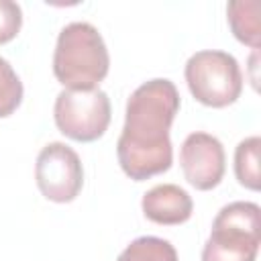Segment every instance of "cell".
Here are the masks:
<instances>
[{
	"instance_id": "cell-1",
	"label": "cell",
	"mask_w": 261,
	"mask_h": 261,
	"mask_svg": "<svg viewBox=\"0 0 261 261\" xmlns=\"http://www.w3.org/2000/svg\"><path fill=\"white\" fill-rule=\"evenodd\" d=\"M177 112L179 92L171 80H149L128 96L116 157L130 179L143 181L171 167L169 128Z\"/></svg>"
},
{
	"instance_id": "cell-2",
	"label": "cell",
	"mask_w": 261,
	"mask_h": 261,
	"mask_svg": "<svg viewBox=\"0 0 261 261\" xmlns=\"http://www.w3.org/2000/svg\"><path fill=\"white\" fill-rule=\"evenodd\" d=\"M108 69L110 55L94 24L82 20L61 29L53 53V73L65 90H94Z\"/></svg>"
},
{
	"instance_id": "cell-5",
	"label": "cell",
	"mask_w": 261,
	"mask_h": 261,
	"mask_svg": "<svg viewBox=\"0 0 261 261\" xmlns=\"http://www.w3.org/2000/svg\"><path fill=\"white\" fill-rule=\"evenodd\" d=\"M112 108L104 90H61L55 98L53 118L61 135L77 143L98 141L110 124Z\"/></svg>"
},
{
	"instance_id": "cell-3",
	"label": "cell",
	"mask_w": 261,
	"mask_h": 261,
	"mask_svg": "<svg viewBox=\"0 0 261 261\" xmlns=\"http://www.w3.org/2000/svg\"><path fill=\"white\" fill-rule=\"evenodd\" d=\"M261 243V208L230 202L220 208L202 249V261H255Z\"/></svg>"
},
{
	"instance_id": "cell-7",
	"label": "cell",
	"mask_w": 261,
	"mask_h": 261,
	"mask_svg": "<svg viewBox=\"0 0 261 261\" xmlns=\"http://www.w3.org/2000/svg\"><path fill=\"white\" fill-rule=\"evenodd\" d=\"M179 165L188 184L200 192L216 188L226 169L222 143L208 133H192L179 149Z\"/></svg>"
},
{
	"instance_id": "cell-13",
	"label": "cell",
	"mask_w": 261,
	"mask_h": 261,
	"mask_svg": "<svg viewBox=\"0 0 261 261\" xmlns=\"http://www.w3.org/2000/svg\"><path fill=\"white\" fill-rule=\"evenodd\" d=\"M22 27V10L12 0H0V45L10 43Z\"/></svg>"
},
{
	"instance_id": "cell-12",
	"label": "cell",
	"mask_w": 261,
	"mask_h": 261,
	"mask_svg": "<svg viewBox=\"0 0 261 261\" xmlns=\"http://www.w3.org/2000/svg\"><path fill=\"white\" fill-rule=\"evenodd\" d=\"M22 82L12 65L0 57V118L10 116L22 102Z\"/></svg>"
},
{
	"instance_id": "cell-11",
	"label": "cell",
	"mask_w": 261,
	"mask_h": 261,
	"mask_svg": "<svg viewBox=\"0 0 261 261\" xmlns=\"http://www.w3.org/2000/svg\"><path fill=\"white\" fill-rule=\"evenodd\" d=\"M116 261H177V251L165 239L139 237L118 255Z\"/></svg>"
},
{
	"instance_id": "cell-4",
	"label": "cell",
	"mask_w": 261,
	"mask_h": 261,
	"mask_svg": "<svg viewBox=\"0 0 261 261\" xmlns=\"http://www.w3.org/2000/svg\"><path fill=\"white\" fill-rule=\"evenodd\" d=\"M190 94L204 106L224 108L239 100L243 92V73L239 61L218 49L194 53L184 69Z\"/></svg>"
},
{
	"instance_id": "cell-10",
	"label": "cell",
	"mask_w": 261,
	"mask_h": 261,
	"mask_svg": "<svg viewBox=\"0 0 261 261\" xmlns=\"http://www.w3.org/2000/svg\"><path fill=\"white\" fill-rule=\"evenodd\" d=\"M259 151H261V139L257 135L243 139L234 149V175L243 188L253 192L259 190L261 186Z\"/></svg>"
},
{
	"instance_id": "cell-8",
	"label": "cell",
	"mask_w": 261,
	"mask_h": 261,
	"mask_svg": "<svg viewBox=\"0 0 261 261\" xmlns=\"http://www.w3.org/2000/svg\"><path fill=\"white\" fill-rule=\"evenodd\" d=\"M141 208L147 220L155 224L175 226L190 220L194 212L192 196L175 184H159L143 194Z\"/></svg>"
},
{
	"instance_id": "cell-6",
	"label": "cell",
	"mask_w": 261,
	"mask_h": 261,
	"mask_svg": "<svg viewBox=\"0 0 261 261\" xmlns=\"http://www.w3.org/2000/svg\"><path fill=\"white\" fill-rule=\"evenodd\" d=\"M35 181L47 200L55 204L73 202L84 186L80 155L69 145L59 141L45 145L37 155Z\"/></svg>"
},
{
	"instance_id": "cell-9",
	"label": "cell",
	"mask_w": 261,
	"mask_h": 261,
	"mask_svg": "<svg viewBox=\"0 0 261 261\" xmlns=\"http://www.w3.org/2000/svg\"><path fill=\"white\" fill-rule=\"evenodd\" d=\"M226 18L237 41L251 49L261 45V24H259V2L257 0H237L226 6Z\"/></svg>"
}]
</instances>
